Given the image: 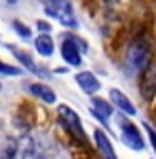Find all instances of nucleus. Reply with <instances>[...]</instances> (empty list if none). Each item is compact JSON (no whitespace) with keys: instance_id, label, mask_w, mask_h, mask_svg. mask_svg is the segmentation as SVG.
I'll return each mask as SVG.
<instances>
[{"instance_id":"1","label":"nucleus","mask_w":156,"mask_h":159,"mask_svg":"<svg viewBox=\"0 0 156 159\" xmlns=\"http://www.w3.org/2000/svg\"><path fill=\"white\" fill-rule=\"evenodd\" d=\"M116 127L120 131V140L124 142L126 148H129L133 152H143L147 148V142L143 138L141 129L135 125L128 116H124V114L116 116Z\"/></svg>"},{"instance_id":"2","label":"nucleus","mask_w":156,"mask_h":159,"mask_svg":"<svg viewBox=\"0 0 156 159\" xmlns=\"http://www.w3.org/2000/svg\"><path fill=\"white\" fill-rule=\"evenodd\" d=\"M150 63V46L145 38H135L126 51V66L129 72H141Z\"/></svg>"},{"instance_id":"3","label":"nucleus","mask_w":156,"mask_h":159,"mask_svg":"<svg viewBox=\"0 0 156 159\" xmlns=\"http://www.w3.org/2000/svg\"><path fill=\"white\" fill-rule=\"evenodd\" d=\"M57 121H59V125L65 129V133H69L74 140L88 144V136L84 133L80 116H78L71 106H67V104H57Z\"/></svg>"},{"instance_id":"4","label":"nucleus","mask_w":156,"mask_h":159,"mask_svg":"<svg viewBox=\"0 0 156 159\" xmlns=\"http://www.w3.org/2000/svg\"><path fill=\"white\" fill-rule=\"evenodd\" d=\"M44 11L50 17L57 19L65 29H76L78 25L72 4L69 0H44Z\"/></svg>"},{"instance_id":"5","label":"nucleus","mask_w":156,"mask_h":159,"mask_svg":"<svg viewBox=\"0 0 156 159\" xmlns=\"http://www.w3.org/2000/svg\"><path fill=\"white\" fill-rule=\"evenodd\" d=\"M88 49V44L84 42V40L76 38L72 34H65L63 42H61V59L65 61L67 66H80L82 65V53Z\"/></svg>"},{"instance_id":"6","label":"nucleus","mask_w":156,"mask_h":159,"mask_svg":"<svg viewBox=\"0 0 156 159\" xmlns=\"http://www.w3.org/2000/svg\"><path fill=\"white\" fill-rule=\"evenodd\" d=\"M90 110L91 116L101 123V129H109V119L114 116V106L107 101V98L101 97H91V102H90Z\"/></svg>"},{"instance_id":"7","label":"nucleus","mask_w":156,"mask_h":159,"mask_svg":"<svg viewBox=\"0 0 156 159\" xmlns=\"http://www.w3.org/2000/svg\"><path fill=\"white\" fill-rule=\"evenodd\" d=\"M109 102L118 110L120 114H124V116H128V117H133L135 114H137V108H135V104L131 102V98L124 93V91H120L118 87H112L110 91H109Z\"/></svg>"},{"instance_id":"8","label":"nucleus","mask_w":156,"mask_h":159,"mask_svg":"<svg viewBox=\"0 0 156 159\" xmlns=\"http://www.w3.org/2000/svg\"><path fill=\"white\" fill-rule=\"evenodd\" d=\"M74 82L76 85L82 89L84 95H90V97H95V93L101 91V82L93 72L90 70H82V72H76L74 74Z\"/></svg>"},{"instance_id":"9","label":"nucleus","mask_w":156,"mask_h":159,"mask_svg":"<svg viewBox=\"0 0 156 159\" xmlns=\"http://www.w3.org/2000/svg\"><path fill=\"white\" fill-rule=\"evenodd\" d=\"M93 144H95L97 152H99L101 159H118L116 150H114V146H112V142H110V138H109L105 129L97 127L93 131Z\"/></svg>"},{"instance_id":"10","label":"nucleus","mask_w":156,"mask_h":159,"mask_svg":"<svg viewBox=\"0 0 156 159\" xmlns=\"http://www.w3.org/2000/svg\"><path fill=\"white\" fill-rule=\"evenodd\" d=\"M6 48H8V51H12V53H13V57L17 59L19 63H21V66H23L25 70H29V72H32V74H36V76H40V74L44 72L40 66H38V65L32 61V57H31L25 49H19V48H17V46H13V44H8Z\"/></svg>"},{"instance_id":"11","label":"nucleus","mask_w":156,"mask_h":159,"mask_svg":"<svg viewBox=\"0 0 156 159\" xmlns=\"http://www.w3.org/2000/svg\"><path fill=\"white\" fill-rule=\"evenodd\" d=\"M29 91H31L32 97L40 98V102H44V104H55V102H57L55 91H53L50 85H46V84H40V82L31 84V85H29Z\"/></svg>"},{"instance_id":"12","label":"nucleus","mask_w":156,"mask_h":159,"mask_svg":"<svg viewBox=\"0 0 156 159\" xmlns=\"http://www.w3.org/2000/svg\"><path fill=\"white\" fill-rule=\"evenodd\" d=\"M34 49L40 57H51L55 51V42L50 34H38L34 38Z\"/></svg>"},{"instance_id":"13","label":"nucleus","mask_w":156,"mask_h":159,"mask_svg":"<svg viewBox=\"0 0 156 159\" xmlns=\"http://www.w3.org/2000/svg\"><path fill=\"white\" fill-rule=\"evenodd\" d=\"M143 95L145 97H152L156 91V61L149 63L145 68V82H143Z\"/></svg>"},{"instance_id":"14","label":"nucleus","mask_w":156,"mask_h":159,"mask_svg":"<svg viewBox=\"0 0 156 159\" xmlns=\"http://www.w3.org/2000/svg\"><path fill=\"white\" fill-rule=\"evenodd\" d=\"M12 27H13V30L17 32V36L19 38H23V40H29L31 36H32V32H31V29L25 25V23H21V21H12Z\"/></svg>"},{"instance_id":"15","label":"nucleus","mask_w":156,"mask_h":159,"mask_svg":"<svg viewBox=\"0 0 156 159\" xmlns=\"http://www.w3.org/2000/svg\"><path fill=\"white\" fill-rule=\"evenodd\" d=\"M0 74H4V76H21V74H23V68L0 61Z\"/></svg>"},{"instance_id":"16","label":"nucleus","mask_w":156,"mask_h":159,"mask_svg":"<svg viewBox=\"0 0 156 159\" xmlns=\"http://www.w3.org/2000/svg\"><path fill=\"white\" fill-rule=\"evenodd\" d=\"M143 129H145V133H147L149 144H150V148H152V152H154V155H156V131H154V129H152V125H149L147 121L143 123Z\"/></svg>"},{"instance_id":"17","label":"nucleus","mask_w":156,"mask_h":159,"mask_svg":"<svg viewBox=\"0 0 156 159\" xmlns=\"http://www.w3.org/2000/svg\"><path fill=\"white\" fill-rule=\"evenodd\" d=\"M36 29L40 30V34H50L51 25H50L48 21H44V19H38V21H36Z\"/></svg>"},{"instance_id":"18","label":"nucleus","mask_w":156,"mask_h":159,"mask_svg":"<svg viewBox=\"0 0 156 159\" xmlns=\"http://www.w3.org/2000/svg\"><path fill=\"white\" fill-rule=\"evenodd\" d=\"M6 2H8L10 6H13V4H17V0H6Z\"/></svg>"},{"instance_id":"19","label":"nucleus","mask_w":156,"mask_h":159,"mask_svg":"<svg viewBox=\"0 0 156 159\" xmlns=\"http://www.w3.org/2000/svg\"><path fill=\"white\" fill-rule=\"evenodd\" d=\"M0 91H2V82H0Z\"/></svg>"}]
</instances>
